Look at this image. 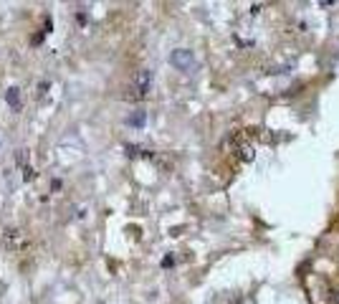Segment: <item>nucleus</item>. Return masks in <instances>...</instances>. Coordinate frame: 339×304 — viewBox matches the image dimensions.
Returning <instances> with one entry per match:
<instances>
[{
    "instance_id": "obj_3",
    "label": "nucleus",
    "mask_w": 339,
    "mask_h": 304,
    "mask_svg": "<svg viewBox=\"0 0 339 304\" xmlns=\"http://www.w3.org/2000/svg\"><path fill=\"white\" fill-rule=\"evenodd\" d=\"M145 119H147V114H145V112H134V114H129V117H127V124H129V127H142V124H145Z\"/></svg>"
},
{
    "instance_id": "obj_2",
    "label": "nucleus",
    "mask_w": 339,
    "mask_h": 304,
    "mask_svg": "<svg viewBox=\"0 0 339 304\" xmlns=\"http://www.w3.org/2000/svg\"><path fill=\"white\" fill-rule=\"evenodd\" d=\"M170 64H172L177 71H190L195 66V56H192V51L187 48H177L170 53Z\"/></svg>"
},
{
    "instance_id": "obj_4",
    "label": "nucleus",
    "mask_w": 339,
    "mask_h": 304,
    "mask_svg": "<svg viewBox=\"0 0 339 304\" xmlns=\"http://www.w3.org/2000/svg\"><path fill=\"white\" fill-rule=\"evenodd\" d=\"M5 99L13 104V106H18V89L13 87V89H8V94H5Z\"/></svg>"
},
{
    "instance_id": "obj_1",
    "label": "nucleus",
    "mask_w": 339,
    "mask_h": 304,
    "mask_svg": "<svg viewBox=\"0 0 339 304\" xmlns=\"http://www.w3.org/2000/svg\"><path fill=\"white\" fill-rule=\"evenodd\" d=\"M150 89H152V71H150V69L137 71V76H134V87H132L134 97H137V99H145V97L150 94Z\"/></svg>"
}]
</instances>
